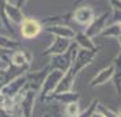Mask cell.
<instances>
[{
    "instance_id": "cell-19",
    "label": "cell",
    "mask_w": 121,
    "mask_h": 117,
    "mask_svg": "<svg viewBox=\"0 0 121 117\" xmlns=\"http://www.w3.org/2000/svg\"><path fill=\"white\" fill-rule=\"evenodd\" d=\"M0 48L6 50H17L18 48H21V42L14 38H8L6 35H0Z\"/></svg>"
},
{
    "instance_id": "cell-17",
    "label": "cell",
    "mask_w": 121,
    "mask_h": 117,
    "mask_svg": "<svg viewBox=\"0 0 121 117\" xmlns=\"http://www.w3.org/2000/svg\"><path fill=\"white\" fill-rule=\"evenodd\" d=\"M63 108H64V105H61L59 102L45 104V106L42 108V110H41V117H64Z\"/></svg>"
},
{
    "instance_id": "cell-14",
    "label": "cell",
    "mask_w": 121,
    "mask_h": 117,
    "mask_svg": "<svg viewBox=\"0 0 121 117\" xmlns=\"http://www.w3.org/2000/svg\"><path fill=\"white\" fill-rule=\"evenodd\" d=\"M10 61L12 65L17 67H25V65H30L31 63V55L27 50H12L10 52Z\"/></svg>"
},
{
    "instance_id": "cell-26",
    "label": "cell",
    "mask_w": 121,
    "mask_h": 117,
    "mask_svg": "<svg viewBox=\"0 0 121 117\" xmlns=\"http://www.w3.org/2000/svg\"><path fill=\"white\" fill-rule=\"evenodd\" d=\"M82 1H84V0H75V1H73V6L76 7L78 4H80V3H82Z\"/></svg>"
},
{
    "instance_id": "cell-9",
    "label": "cell",
    "mask_w": 121,
    "mask_h": 117,
    "mask_svg": "<svg viewBox=\"0 0 121 117\" xmlns=\"http://www.w3.org/2000/svg\"><path fill=\"white\" fill-rule=\"evenodd\" d=\"M38 91L34 90H25L23 91V97L19 104V109H21V117H31L33 113V106L34 102L37 100Z\"/></svg>"
},
{
    "instance_id": "cell-10",
    "label": "cell",
    "mask_w": 121,
    "mask_h": 117,
    "mask_svg": "<svg viewBox=\"0 0 121 117\" xmlns=\"http://www.w3.org/2000/svg\"><path fill=\"white\" fill-rule=\"evenodd\" d=\"M71 42H72V39L61 38V37H53V41H52L49 46H48V48L41 53V56L45 57V56H52V55L64 53V52L69 48Z\"/></svg>"
},
{
    "instance_id": "cell-8",
    "label": "cell",
    "mask_w": 121,
    "mask_h": 117,
    "mask_svg": "<svg viewBox=\"0 0 121 117\" xmlns=\"http://www.w3.org/2000/svg\"><path fill=\"white\" fill-rule=\"evenodd\" d=\"M94 17H95V11L88 6L76 7L71 12V19L75 21L78 25H82V26H87L88 23L93 21Z\"/></svg>"
},
{
    "instance_id": "cell-28",
    "label": "cell",
    "mask_w": 121,
    "mask_h": 117,
    "mask_svg": "<svg viewBox=\"0 0 121 117\" xmlns=\"http://www.w3.org/2000/svg\"><path fill=\"white\" fill-rule=\"evenodd\" d=\"M0 27H3V25H1V23H0Z\"/></svg>"
},
{
    "instance_id": "cell-22",
    "label": "cell",
    "mask_w": 121,
    "mask_h": 117,
    "mask_svg": "<svg viewBox=\"0 0 121 117\" xmlns=\"http://www.w3.org/2000/svg\"><path fill=\"white\" fill-rule=\"evenodd\" d=\"M97 104H98V100H93L91 101V104H90L84 110L79 112V114H78L76 117H91V114L94 113L95 108H97Z\"/></svg>"
},
{
    "instance_id": "cell-12",
    "label": "cell",
    "mask_w": 121,
    "mask_h": 117,
    "mask_svg": "<svg viewBox=\"0 0 121 117\" xmlns=\"http://www.w3.org/2000/svg\"><path fill=\"white\" fill-rule=\"evenodd\" d=\"M44 29L48 33L53 34V37H61V38H68V39H72L75 33H76L71 26H68V25H60V23L46 25Z\"/></svg>"
},
{
    "instance_id": "cell-4",
    "label": "cell",
    "mask_w": 121,
    "mask_h": 117,
    "mask_svg": "<svg viewBox=\"0 0 121 117\" xmlns=\"http://www.w3.org/2000/svg\"><path fill=\"white\" fill-rule=\"evenodd\" d=\"M21 27V37L25 39H33L38 35L42 30H44V26L41 21L35 19V18H23V21L19 25Z\"/></svg>"
},
{
    "instance_id": "cell-2",
    "label": "cell",
    "mask_w": 121,
    "mask_h": 117,
    "mask_svg": "<svg viewBox=\"0 0 121 117\" xmlns=\"http://www.w3.org/2000/svg\"><path fill=\"white\" fill-rule=\"evenodd\" d=\"M98 50H88V49H82V48H78L75 56L72 57V63L71 67H69V74L73 75L75 78L78 76V74L82 71L84 67L90 65L93 63L94 57L97 56Z\"/></svg>"
},
{
    "instance_id": "cell-1",
    "label": "cell",
    "mask_w": 121,
    "mask_h": 117,
    "mask_svg": "<svg viewBox=\"0 0 121 117\" xmlns=\"http://www.w3.org/2000/svg\"><path fill=\"white\" fill-rule=\"evenodd\" d=\"M78 48H79V46L72 41L71 45H69V48H68L64 53L52 55L50 56V63L48 64V65H49V69H59L61 72H67V71L69 69V67H71L72 57L75 56Z\"/></svg>"
},
{
    "instance_id": "cell-13",
    "label": "cell",
    "mask_w": 121,
    "mask_h": 117,
    "mask_svg": "<svg viewBox=\"0 0 121 117\" xmlns=\"http://www.w3.org/2000/svg\"><path fill=\"white\" fill-rule=\"evenodd\" d=\"M114 69H116L114 63H112V64L108 65L106 68L101 69V71H99V72L91 80H90V86H91V87H98V86H104V84H106L110 79H112L113 74H114Z\"/></svg>"
},
{
    "instance_id": "cell-11",
    "label": "cell",
    "mask_w": 121,
    "mask_h": 117,
    "mask_svg": "<svg viewBox=\"0 0 121 117\" xmlns=\"http://www.w3.org/2000/svg\"><path fill=\"white\" fill-rule=\"evenodd\" d=\"M79 100H80V95L71 90V91H64V93H50L45 97L44 102L55 101V102H59L61 105H67L69 102H78Z\"/></svg>"
},
{
    "instance_id": "cell-5",
    "label": "cell",
    "mask_w": 121,
    "mask_h": 117,
    "mask_svg": "<svg viewBox=\"0 0 121 117\" xmlns=\"http://www.w3.org/2000/svg\"><path fill=\"white\" fill-rule=\"evenodd\" d=\"M49 72V65H45L42 69L38 71H27L25 74L26 76V84H25V90H34V91H38L41 89V84L44 82L46 74Z\"/></svg>"
},
{
    "instance_id": "cell-27",
    "label": "cell",
    "mask_w": 121,
    "mask_h": 117,
    "mask_svg": "<svg viewBox=\"0 0 121 117\" xmlns=\"http://www.w3.org/2000/svg\"><path fill=\"white\" fill-rule=\"evenodd\" d=\"M6 52H10V50H6V49H1V48H0V57H1L3 53H6Z\"/></svg>"
},
{
    "instance_id": "cell-25",
    "label": "cell",
    "mask_w": 121,
    "mask_h": 117,
    "mask_svg": "<svg viewBox=\"0 0 121 117\" xmlns=\"http://www.w3.org/2000/svg\"><path fill=\"white\" fill-rule=\"evenodd\" d=\"M91 117H104V114H101L99 112L94 110V113H93V114H91Z\"/></svg>"
},
{
    "instance_id": "cell-6",
    "label": "cell",
    "mask_w": 121,
    "mask_h": 117,
    "mask_svg": "<svg viewBox=\"0 0 121 117\" xmlns=\"http://www.w3.org/2000/svg\"><path fill=\"white\" fill-rule=\"evenodd\" d=\"M109 17H110V11H105V12H102L101 15H95V17L93 18V21L86 26L84 33L87 34L88 37H91V38L98 37L99 33H101V31L104 30V27L106 26Z\"/></svg>"
},
{
    "instance_id": "cell-15",
    "label": "cell",
    "mask_w": 121,
    "mask_h": 117,
    "mask_svg": "<svg viewBox=\"0 0 121 117\" xmlns=\"http://www.w3.org/2000/svg\"><path fill=\"white\" fill-rule=\"evenodd\" d=\"M73 42L79 46V48H82V49H88V50H99V48L97 45L94 44V41L91 37H88L87 34L84 33V31H76L75 35H73Z\"/></svg>"
},
{
    "instance_id": "cell-16",
    "label": "cell",
    "mask_w": 121,
    "mask_h": 117,
    "mask_svg": "<svg viewBox=\"0 0 121 117\" xmlns=\"http://www.w3.org/2000/svg\"><path fill=\"white\" fill-rule=\"evenodd\" d=\"M6 17L8 19V22L10 23H14V25H21V22L23 21V15L22 12V8H19L17 7L15 4H10V3H7L6 6Z\"/></svg>"
},
{
    "instance_id": "cell-3",
    "label": "cell",
    "mask_w": 121,
    "mask_h": 117,
    "mask_svg": "<svg viewBox=\"0 0 121 117\" xmlns=\"http://www.w3.org/2000/svg\"><path fill=\"white\" fill-rule=\"evenodd\" d=\"M63 75H64V72H61L59 69H49V72L46 74L44 82L41 84V89L38 90L39 100L44 101L46 95L55 91L59 82H60V79L63 78Z\"/></svg>"
},
{
    "instance_id": "cell-24",
    "label": "cell",
    "mask_w": 121,
    "mask_h": 117,
    "mask_svg": "<svg viewBox=\"0 0 121 117\" xmlns=\"http://www.w3.org/2000/svg\"><path fill=\"white\" fill-rule=\"evenodd\" d=\"M0 117H17V116H12V114H10L8 112H6L1 106H0Z\"/></svg>"
},
{
    "instance_id": "cell-23",
    "label": "cell",
    "mask_w": 121,
    "mask_h": 117,
    "mask_svg": "<svg viewBox=\"0 0 121 117\" xmlns=\"http://www.w3.org/2000/svg\"><path fill=\"white\" fill-rule=\"evenodd\" d=\"M29 0H15V6L19 7V8H23V7L26 6V3H27Z\"/></svg>"
},
{
    "instance_id": "cell-20",
    "label": "cell",
    "mask_w": 121,
    "mask_h": 117,
    "mask_svg": "<svg viewBox=\"0 0 121 117\" xmlns=\"http://www.w3.org/2000/svg\"><path fill=\"white\" fill-rule=\"evenodd\" d=\"M63 110H64V116L65 117H76L79 114V112H80L79 101L78 102H69V104L64 105Z\"/></svg>"
},
{
    "instance_id": "cell-7",
    "label": "cell",
    "mask_w": 121,
    "mask_h": 117,
    "mask_svg": "<svg viewBox=\"0 0 121 117\" xmlns=\"http://www.w3.org/2000/svg\"><path fill=\"white\" fill-rule=\"evenodd\" d=\"M25 84H26V76H25V74H23V75H19L17 78L11 79L10 82H7V83L0 89V94L4 95V97L11 98V97L17 95L18 93H21V91L25 89Z\"/></svg>"
},
{
    "instance_id": "cell-18",
    "label": "cell",
    "mask_w": 121,
    "mask_h": 117,
    "mask_svg": "<svg viewBox=\"0 0 121 117\" xmlns=\"http://www.w3.org/2000/svg\"><path fill=\"white\" fill-rule=\"evenodd\" d=\"M120 35H121V26L120 23H112V25H106L104 30L99 33L98 37H104V38H114L118 41L120 44Z\"/></svg>"
},
{
    "instance_id": "cell-21",
    "label": "cell",
    "mask_w": 121,
    "mask_h": 117,
    "mask_svg": "<svg viewBox=\"0 0 121 117\" xmlns=\"http://www.w3.org/2000/svg\"><path fill=\"white\" fill-rule=\"evenodd\" d=\"M95 110L99 112L101 114H104V117H120V114L117 113V112H113L112 109H109V108H106V106H104L102 104H97V108H95Z\"/></svg>"
}]
</instances>
